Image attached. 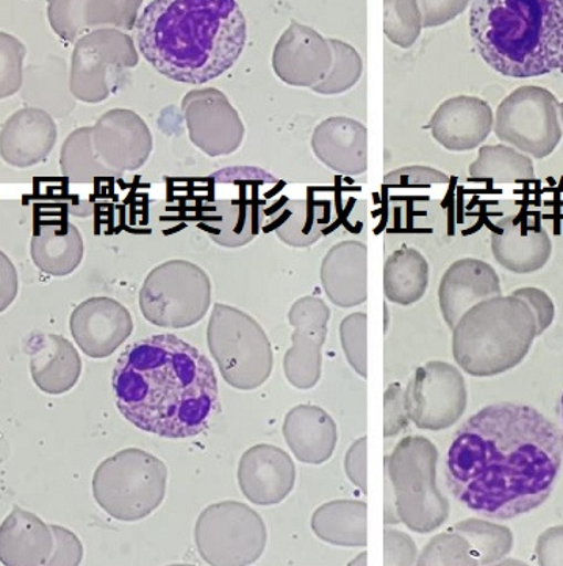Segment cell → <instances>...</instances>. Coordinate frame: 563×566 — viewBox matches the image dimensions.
Masks as SVG:
<instances>
[{
    "label": "cell",
    "mask_w": 563,
    "mask_h": 566,
    "mask_svg": "<svg viewBox=\"0 0 563 566\" xmlns=\"http://www.w3.org/2000/svg\"><path fill=\"white\" fill-rule=\"evenodd\" d=\"M28 48L10 33H0V99L13 96L24 83V59Z\"/></svg>",
    "instance_id": "cell-41"
},
{
    "label": "cell",
    "mask_w": 563,
    "mask_h": 566,
    "mask_svg": "<svg viewBox=\"0 0 563 566\" xmlns=\"http://www.w3.org/2000/svg\"><path fill=\"white\" fill-rule=\"evenodd\" d=\"M501 281L494 268L479 259H460L446 270L438 286V304L449 329L482 301L500 296Z\"/></svg>",
    "instance_id": "cell-23"
},
{
    "label": "cell",
    "mask_w": 563,
    "mask_h": 566,
    "mask_svg": "<svg viewBox=\"0 0 563 566\" xmlns=\"http://www.w3.org/2000/svg\"><path fill=\"white\" fill-rule=\"evenodd\" d=\"M384 184L387 187H425V185L449 184V177L429 166L414 165L388 172Z\"/></svg>",
    "instance_id": "cell-45"
},
{
    "label": "cell",
    "mask_w": 563,
    "mask_h": 566,
    "mask_svg": "<svg viewBox=\"0 0 563 566\" xmlns=\"http://www.w3.org/2000/svg\"><path fill=\"white\" fill-rule=\"evenodd\" d=\"M562 420H563V396H562Z\"/></svg>",
    "instance_id": "cell-56"
},
{
    "label": "cell",
    "mask_w": 563,
    "mask_h": 566,
    "mask_svg": "<svg viewBox=\"0 0 563 566\" xmlns=\"http://www.w3.org/2000/svg\"><path fill=\"white\" fill-rule=\"evenodd\" d=\"M559 71L563 74V46H562V55H561V67H559Z\"/></svg>",
    "instance_id": "cell-54"
},
{
    "label": "cell",
    "mask_w": 563,
    "mask_h": 566,
    "mask_svg": "<svg viewBox=\"0 0 563 566\" xmlns=\"http://www.w3.org/2000/svg\"><path fill=\"white\" fill-rule=\"evenodd\" d=\"M60 169L73 184H92L97 179H118L115 172L97 158L93 146L92 127H81L64 139L60 150Z\"/></svg>",
    "instance_id": "cell-36"
},
{
    "label": "cell",
    "mask_w": 563,
    "mask_h": 566,
    "mask_svg": "<svg viewBox=\"0 0 563 566\" xmlns=\"http://www.w3.org/2000/svg\"><path fill=\"white\" fill-rule=\"evenodd\" d=\"M134 30L146 62L169 81L187 85L225 74L248 40L237 0H153Z\"/></svg>",
    "instance_id": "cell-3"
},
{
    "label": "cell",
    "mask_w": 563,
    "mask_h": 566,
    "mask_svg": "<svg viewBox=\"0 0 563 566\" xmlns=\"http://www.w3.org/2000/svg\"><path fill=\"white\" fill-rule=\"evenodd\" d=\"M493 132L531 158L550 157L562 142L561 102L542 86H520L498 107Z\"/></svg>",
    "instance_id": "cell-13"
},
{
    "label": "cell",
    "mask_w": 563,
    "mask_h": 566,
    "mask_svg": "<svg viewBox=\"0 0 563 566\" xmlns=\"http://www.w3.org/2000/svg\"><path fill=\"white\" fill-rule=\"evenodd\" d=\"M429 286V263L415 248L393 252L384 265V293L393 304H417Z\"/></svg>",
    "instance_id": "cell-33"
},
{
    "label": "cell",
    "mask_w": 563,
    "mask_h": 566,
    "mask_svg": "<svg viewBox=\"0 0 563 566\" xmlns=\"http://www.w3.org/2000/svg\"><path fill=\"white\" fill-rule=\"evenodd\" d=\"M143 0H48V21L55 35L75 43L100 29H135Z\"/></svg>",
    "instance_id": "cell-19"
},
{
    "label": "cell",
    "mask_w": 563,
    "mask_h": 566,
    "mask_svg": "<svg viewBox=\"0 0 563 566\" xmlns=\"http://www.w3.org/2000/svg\"><path fill=\"white\" fill-rule=\"evenodd\" d=\"M384 436L387 439L398 436L409 426V411H407L406 390L399 384H392L384 396Z\"/></svg>",
    "instance_id": "cell-43"
},
{
    "label": "cell",
    "mask_w": 563,
    "mask_h": 566,
    "mask_svg": "<svg viewBox=\"0 0 563 566\" xmlns=\"http://www.w3.org/2000/svg\"><path fill=\"white\" fill-rule=\"evenodd\" d=\"M28 353L30 375L44 394H66L81 379V354L63 335L33 334L28 342Z\"/></svg>",
    "instance_id": "cell-28"
},
{
    "label": "cell",
    "mask_w": 563,
    "mask_h": 566,
    "mask_svg": "<svg viewBox=\"0 0 563 566\" xmlns=\"http://www.w3.org/2000/svg\"><path fill=\"white\" fill-rule=\"evenodd\" d=\"M493 126L494 115L490 105L475 96L445 101L427 124L438 145L451 153H467L481 146Z\"/></svg>",
    "instance_id": "cell-24"
},
{
    "label": "cell",
    "mask_w": 563,
    "mask_h": 566,
    "mask_svg": "<svg viewBox=\"0 0 563 566\" xmlns=\"http://www.w3.org/2000/svg\"><path fill=\"white\" fill-rule=\"evenodd\" d=\"M183 115L192 145L206 156H230L243 145V119L228 96L217 88L192 90L185 94Z\"/></svg>",
    "instance_id": "cell-15"
},
{
    "label": "cell",
    "mask_w": 563,
    "mask_h": 566,
    "mask_svg": "<svg viewBox=\"0 0 563 566\" xmlns=\"http://www.w3.org/2000/svg\"><path fill=\"white\" fill-rule=\"evenodd\" d=\"M59 130L51 113L38 107L21 108L0 130V156L18 169L33 168L51 156Z\"/></svg>",
    "instance_id": "cell-25"
},
{
    "label": "cell",
    "mask_w": 563,
    "mask_h": 566,
    "mask_svg": "<svg viewBox=\"0 0 563 566\" xmlns=\"http://www.w3.org/2000/svg\"><path fill=\"white\" fill-rule=\"evenodd\" d=\"M134 38L119 29H100L75 41L71 56L70 93L75 101H107L126 71L138 66Z\"/></svg>",
    "instance_id": "cell-12"
},
{
    "label": "cell",
    "mask_w": 563,
    "mask_h": 566,
    "mask_svg": "<svg viewBox=\"0 0 563 566\" xmlns=\"http://www.w3.org/2000/svg\"><path fill=\"white\" fill-rule=\"evenodd\" d=\"M417 565H478L472 556L470 542L455 531L441 532L430 538Z\"/></svg>",
    "instance_id": "cell-40"
},
{
    "label": "cell",
    "mask_w": 563,
    "mask_h": 566,
    "mask_svg": "<svg viewBox=\"0 0 563 566\" xmlns=\"http://www.w3.org/2000/svg\"><path fill=\"white\" fill-rule=\"evenodd\" d=\"M52 524L14 505L0 527V560L7 566L48 565L54 553Z\"/></svg>",
    "instance_id": "cell-29"
},
{
    "label": "cell",
    "mask_w": 563,
    "mask_h": 566,
    "mask_svg": "<svg viewBox=\"0 0 563 566\" xmlns=\"http://www.w3.org/2000/svg\"><path fill=\"white\" fill-rule=\"evenodd\" d=\"M366 449H368V439L364 436L351 444L345 457L347 479L364 493L368 489V481H366Z\"/></svg>",
    "instance_id": "cell-50"
},
{
    "label": "cell",
    "mask_w": 563,
    "mask_h": 566,
    "mask_svg": "<svg viewBox=\"0 0 563 566\" xmlns=\"http://www.w3.org/2000/svg\"><path fill=\"white\" fill-rule=\"evenodd\" d=\"M472 0H418L426 29L440 28L455 21L468 9Z\"/></svg>",
    "instance_id": "cell-46"
},
{
    "label": "cell",
    "mask_w": 563,
    "mask_h": 566,
    "mask_svg": "<svg viewBox=\"0 0 563 566\" xmlns=\"http://www.w3.org/2000/svg\"><path fill=\"white\" fill-rule=\"evenodd\" d=\"M116 406L138 429L165 439H188L209 426L218 379L198 347L173 334L138 339L112 375Z\"/></svg>",
    "instance_id": "cell-2"
},
{
    "label": "cell",
    "mask_w": 563,
    "mask_h": 566,
    "mask_svg": "<svg viewBox=\"0 0 563 566\" xmlns=\"http://www.w3.org/2000/svg\"><path fill=\"white\" fill-rule=\"evenodd\" d=\"M470 176L497 184L523 182L534 179V161L509 145L482 146L470 166Z\"/></svg>",
    "instance_id": "cell-35"
},
{
    "label": "cell",
    "mask_w": 563,
    "mask_h": 566,
    "mask_svg": "<svg viewBox=\"0 0 563 566\" xmlns=\"http://www.w3.org/2000/svg\"><path fill=\"white\" fill-rule=\"evenodd\" d=\"M491 252L502 268L515 274L542 270L553 254V241L542 222L505 217L491 230Z\"/></svg>",
    "instance_id": "cell-22"
},
{
    "label": "cell",
    "mask_w": 563,
    "mask_h": 566,
    "mask_svg": "<svg viewBox=\"0 0 563 566\" xmlns=\"http://www.w3.org/2000/svg\"><path fill=\"white\" fill-rule=\"evenodd\" d=\"M219 174L232 180L237 195L204 203L199 226L219 247H246L262 228L267 217L264 195L274 190L278 177L254 166L222 169Z\"/></svg>",
    "instance_id": "cell-10"
},
{
    "label": "cell",
    "mask_w": 563,
    "mask_h": 566,
    "mask_svg": "<svg viewBox=\"0 0 563 566\" xmlns=\"http://www.w3.org/2000/svg\"><path fill=\"white\" fill-rule=\"evenodd\" d=\"M562 455L561 429L545 415L521 403H491L457 430L446 452V485L468 511L513 520L550 497Z\"/></svg>",
    "instance_id": "cell-1"
},
{
    "label": "cell",
    "mask_w": 563,
    "mask_h": 566,
    "mask_svg": "<svg viewBox=\"0 0 563 566\" xmlns=\"http://www.w3.org/2000/svg\"><path fill=\"white\" fill-rule=\"evenodd\" d=\"M531 307L513 296H494L465 313L452 329V354L467 375L493 377L526 358L536 337Z\"/></svg>",
    "instance_id": "cell-5"
},
{
    "label": "cell",
    "mask_w": 563,
    "mask_h": 566,
    "mask_svg": "<svg viewBox=\"0 0 563 566\" xmlns=\"http://www.w3.org/2000/svg\"><path fill=\"white\" fill-rule=\"evenodd\" d=\"M438 451L426 437H406L385 457L400 523L418 534L444 526L449 503L437 486Z\"/></svg>",
    "instance_id": "cell-6"
},
{
    "label": "cell",
    "mask_w": 563,
    "mask_h": 566,
    "mask_svg": "<svg viewBox=\"0 0 563 566\" xmlns=\"http://www.w3.org/2000/svg\"><path fill=\"white\" fill-rule=\"evenodd\" d=\"M366 329L368 316L364 312L347 315L340 324V339L350 365L358 376H368V357H366Z\"/></svg>",
    "instance_id": "cell-42"
},
{
    "label": "cell",
    "mask_w": 563,
    "mask_h": 566,
    "mask_svg": "<svg viewBox=\"0 0 563 566\" xmlns=\"http://www.w3.org/2000/svg\"><path fill=\"white\" fill-rule=\"evenodd\" d=\"M211 305L209 274L190 260L174 259L150 270L139 290L143 315L158 327L185 329L207 315Z\"/></svg>",
    "instance_id": "cell-9"
},
{
    "label": "cell",
    "mask_w": 563,
    "mask_h": 566,
    "mask_svg": "<svg viewBox=\"0 0 563 566\" xmlns=\"http://www.w3.org/2000/svg\"><path fill=\"white\" fill-rule=\"evenodd\" d=\"M368 564V554L362 553L361 556L350 562V565H366Z\"/></svg>",
    "instance_id": "cell-53"
},
{
    "label": "cell",
    "mask_w": 563,
    "mask_h": 566,
    "mask_svg": "<svg viewBox=\"0 0 563 566\" xmlns=\"http://www.w3.org/2000/svg\"><path fill=\"white\" fill-rule=\"evenodd\" d=\"M535 557L542 566H563V524L540 534L535 543Z\"/></svg>",
    "instance_id": "cell-49"
},
{
    "label": "cell",
    "mask_w": 563,
    "mask_h": 566,
    "mask_svg": "<svg viewBox=\"0 0 563 566\" xmlns=\"http://www.w3.org/2000/svg\"><path fill=\"white\" fill-rule=\"evenodd\" d=\"M207 343L221 376L237 390H256L273 373V346L259 321L233 305L217 302Z\"/></svg>",
    "instance_id": "cell-8"
},
{
    "label": "cell",
    "mask_w": 563,
    "mask_h": 566,
    "mask_svg": "<svg viewBox=\"0 0 563 566\" xmlns=\"http://www.w3.org/2000/svg\"><path fill=\"white\" fill-rule=\"evenodd\" d=\"M561 116H562V124H563V102L561 104Z\"/></svg>",
    "instance_id": "cell-55"
},
{
    "label": "cell",
    "mask_w": 563,
    "mask_h": 566,
    "mask_svg": "<svg viewBox=\"0 0 563 566\" xmlns=\"http://www.w3.org/2000/svg\"><path fill=\"white\" fill-rule=\"evenodd\" d=\"M329 319L331 308L319 296L300 297L290 307L289 321L294 332L291 347L283 357V371L286 380L300 390H309L319 384Z\"/></svg>",
    "instance_id": "cell-16"
},
{
    "label": "cell",
    "mask_w": 563,
    "mask_h": 566,
    "mask_svg": "<svg viewBox=\"0 0 563 566\" xmlns=\"http://www.w3.org/2000/svg\"><path fill=\"white\" fill-rule=\"evenodd\" d=\"M18 271L6 252H0V311L17 300L18 294Z\"/></svg>",
    "instance_id": "cell-51"
},
{
    "label": "cell",
    "mask_w": 563,
    "mask_h": 566,
    "mask_svg": "<svg viewBox=\"0 0 563 566\" xmlns=\"http://www.w3.org/2000/svg\"><path fill=\"white\" fill-rule=\"evenodd\" d=\"M384 7L385 36L400 49L414 46L425 28L418 0H384Z\"/></svg>",
    "instance_id": "cell-39"
},
{
    "label": "cell",
    "mask_w": 563,
    "mask_h": 566,
    "mask_svg": "<svg viewBox=\"0 0 563 566\" xmlns=\"http://www.w3.org/2000/svg\"><path fill=\"white\" fill-rule=\"evenodd\" d=\"M368 248L357 240L334 244L321 265V283L329 300L343 308L364 304L368 297Z\"/></svg>",
    "instance_id": "cell-27"
},
{
    "label": "cell",
    "mask_w": 563,
    "mask_h": 566,
    "mask_svg": "<svg viewBox=\"0 0 563 566\" xmlns=\"http://www.w3.org/2000/svg\"><path fill=\"white\" fill-rule=\"evenodd\" d=\"M283 437L300 462L321 465L334 454L338 428L334 418L320 406L301 403L283 418Z\"/></svg>",
    "instance_id": "cell-30"
},
{
    "label": "cell",
    "mask_w": 563,
    "mask_h": 566,
    "mask_svg": "<svg viewBox=\"0 0 563 566\" xmlns=\"http://www.w3.org/2000/svg\"><path fill=\"white\" fill-rule=\"evenodd\" d=\"M329 209L310 199H289L273 214L274 232L291 248H309L323 237Z\"/></svg>",
    "instance_id": "cell-34"
},
{
    "label": "cell",
    "mask_w": 563,
    "mask_h": 566,
    "mask_svg": "<svg viewBox=\"0 0 563 566\" xmlns=\"http://www.w3.org/2000/svg\"><path fill=\"white\" fill-rule=\"evenodd\" d=\"M30 254L38 270L63 277L81 266L85 243L81 230L73 222H43L32 238Z\"/></svg>",
    "instance_id": "cell-31"
},
{
    "label": "cell",
    "mask_w": 563,
    "mask_h": 566,
    "mask_svg": "<svg viewBox=\"0 0 563 566\" xmlns=\"http://www.w3.org/2000/svg\"><path fill=\"white\" fill-rule=\"evenodd\" d=\"M407 411L419 429L445 430L467 410V384L462 373L448 361L419 366L406 388Z\"/></svg>",
    "instance_id": "cell-14"
},
{
    "label": "cell",
    "mask_w": 563,
    "mask_h": 566,
    "mask_svg": "<svg viewBox=\"0 0 563 566\" xmlns=\"http://www.w3.org/2000/svg\"><path fill=\"white\" fill-rule=\"evenodd\" d=\"M238 485L251 503L281 504L294 489L296 467L289 452L270 443L246 449L238 463Z\"/></svg>",
    "instance_id": "cell-21"
},
{
    "label": "cell",
    "mask_w": 563,
    "mask_h": 566,
    "mask_svg": "<svg viewBox=\"0 0 563 566\" xmlns=\"http://www.w3.org/2000/svg\"><path fill=\"white\" fill-rule=\"evenodd\" d=\"M195 543L206 564L252 565L267 548V526L251 505L221 501L199 513Z\"/></svg>",
    "instance_id": "cell-11"
},
{
    "label": "cell",
    "mask_w": 563,
    "mask_h": 566,
    "mask_svg": "<svg viewBox=\"0 0 563 566\" xmlns=\"http://www.w3.org/2000/svg\"><path fill=\"white\" fill-rule=\"evenodd\" d=\"M168 468L145 449L126 448L100 463L93 475V494L112 518L138 521L160 507Z\"/></svg>",
    "instance_id": "cell-7"
},
{
    "label": "cell",
    "mask_w": 563,
    "mask_h": 566,
    "mask_svg": "<svg viewBox=\"0 0 563 566\" xmlns=\"http://www.w3.org/2000/svg\"><path fill=\"white\" fill-rule=\"evenodd\" d=\"M452 531L470 542L478 565H498L513 549V534L509 527L481 518H467L452 526Z\"/></svg>",
    "instance_id": "cell-37"
},
{
    "label": "cell",
    "mask_w": 563,
    "mask_h": 566,
    "mask_svg": "<svg viewBox=\"0 0 563 566\" xmlns=\"http://www.w3.org/2000/svg\"><path fill=\"white\" fill-rule=\"evenodd\" d=\"M470 33L498 74L542 77L561 67L563 0H472Z\"/></svg>",
    "instance_id": "cell-4"
},
{
    "label": "cell",
    "mask_w": 563,
    "mask_h": 566,
    "mask_svg": "<svg viewBox=\"0 0 563 566\" xmlns=\"http://www.w3.org/2000/svg\"><path fill=\"white\" fill-rule=\"evenodd\" d=\"M71 334L86 356H112L134 331V319L126 305L108 296L82 301L71 313Z\"/></svg>",
    "instance_id": "cell-20"
},
{
    "label": "cell",
    "mask_w": 563,
    "mask_h": 566,
    "mask_svg": "<svg viewBox=\"0 0 563 566\" xmlns=\"http://www.w3.org/2000/svg\"><path fill=\"white\" fill-rule=\"evenodd\" d=\"M368 505L357 500H335L313 512L312 531L323 542L345 548H362L368 543Z\"/></svg>",
    "instance_id": "cell-32"
},
{
    "label": "cell",
    "mask_w": 563,
    "mask_h": 566,
    "mask_svg": "<svg viewBox=\"0 0 563 566\" xmlns=\"http://www.w3.org/2000/svg\"><path fill=\"white\" fill-rule=\"evenodd\" d=\"M92 137L97 158L118 179L143 168L154 149L153 134L146 120L127 108L104 113L92 127Z\"/></svg>",
    "instance_id": "cell-17"
},
{
    "label": "cell",
    "mask_w": 563,
    "mask_h": 566,
    "mask_svg": "<svg viewBox=\"0 0 563 566\" xmlns=\"http://www.w3.org/2000/svg\"><path fill=\"white\" fill-rule=\"evenodd\" d=\"M512 294L526 302L529 307H531L535 316L536 334L542 335L543 332L550 329L555 316L554 302L551 300L550 294L543 292V290L535 289V286H523V289H518Z\"/></svg>",
    "instance_id": "cell-47"
},
{
    "label": "cell",
    "mask_w": 563,
    "mask_h": 566,
    "mask_svg": "<svg viewBox=\"0 0 563 566\" xmlns=\"http://www.w3.org/2000/svg\"><path fill=\"white\" fill-rule=\"evenodd\" d=\"M417 543L406 532L385 527L384 532V564L415 565L418 562Z\"/></svg>",
    "instance_id": "cell-44"
},
{
    "label": "cell",
    "mask_w": 563,
    "mask_h": 566,
    "mask_svg": "<svg viewBox=\"0 0 563 566\" xmlns=\"http://www.w3.org/2000/svg\"><path fill=\"white\" fill-rule=\"evenodd\" d=\"M334 63L331 41L315 29L293 21L273 52V70L283 83L310 88L323 82Z\"/></svg>",
    "instance_id": "cell-18"
},
{
    "label": "cell",
    "mask_w": 563,
    "mask_h": 566,
    "mask_svg": "<svg viewBox=\"0 0 563 566\" xmlns=\"http://www.w3.org/2000/svg\"><path fill=\"white\" fill-rule=\"evenodd\" d=\"M312 150L331 171L362 176L368 169V130L361 120L332 116L313 132Z\"/></svg>",
    "instance_id": "cell-26"
},
{
    "label": "cell",
    "mask_w": 563,
    "mask_h": 566,
    "mask_svg": "<svg viewBox=\"0 0 563 566\" xmlns=\"http://www.w3.org/2000/svg\"><path fill=\"white\" fill-rule=\"evenodd\" d=\"M52 531H54L55 546L48 565H81L83 545L77 535L59 524H52Z\"/></svg>",
    "instance_id": "cell-48"
},
{
    "label": "cell",
    "mask_w": 563,
    "mask_h": 566,
    "mask_svg": "<svg viewBox=\"0 0 563 566\" xmlns=\"http://www.w3.org/2000/svg\"><path fill=\"white\" fill-rule=\"evenodd\" d=\"M400 523L398 505H396L395 492H393V485L390 478L385 474V524L393 526V524Z\"/></svg>",
    "instance_id": "cell-52"
},
{
    "label": "cell",
    "mask_w": 563,
    "mask_h": 566,
    "mask_svg": "<svg viewBox=\"0 0 563 566\" xmlns=\"http://www.w3.org/2000/svg\"><path fill=\"white\" fill-rule=\"evenodd\" d=\"M331 41L332 52H334V63L331 71L323 82L313 86L312 92L321 96H338L350 92L357 85L364 73V63L361 54L351 44L342 40Z\"/></svg>",
    "instance_id": "cell-38"
}]
</instances>
